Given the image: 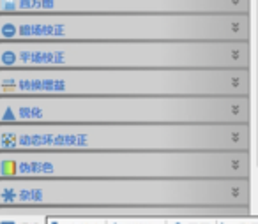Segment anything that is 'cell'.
<instances>
[{"instance_id":"obj_6","label":"cell","mask_w":258,"mask_h":224,"mask_svg":"<svg viewBox=\"0 0 258 224\" xmlns=\"http://www.w3.org/2000/svg\"><path fill=\"white\" fill-rule=\"evenodd\" d=\"M249 15H0V41H249Z\"/></svg>"},{"instance_id":"obj_5","label":"cell","mask_w":258,"mask_h":224,"mask_svg":"<svg viewBox=\"0 0 258 224\" xmlns=\"http://www.w3.org/2000/svg\"><path fill=\"white\" fill-rule=\"evenodd\" d=\"M249 41H0V69H249Z\"/></svg>"},{"instance_id":"obj_7","label":"cell","mask_w":258,"mask_h":224,"mask_svg":"<svg viewBox=\"0 0 258 224\" xmlns=\"http://www.w3.org/2000/svg\"><path fill=\"white\" fill-rule=\"evenodd\" d=\"M249 124H0V150H249Z\"/></svg>"},{"instance_id":"obj_4","label":"cell","mask_w":258,"mask_h":224,"mask_svg":"<svg viewBox=\"0 0 258 224\" xmlns=\"http://www.w3.org/2000/svg\"><path fill=\"white\" fill-rule=\"evenodd\" d=\"M249 96H0V124H249Z\"/></svg>"},{"instance_id":"obj_8","label":"cell","mask_w":258,"mask_h":224,"mask_svg":"<svg viewBox=\"0 0 258 224\" xmlns=\"http://www.w3.org/2000/svg\"><path fill=\"white\" fill-rule=\"evenodd\" d=\"M249 205H51L0 206V222L57 219H239Z\"/></svg>"},{"instance_id":"obj_1","label":"cell","mask_w":258,"mask_h":224,"mask_svg":"<svg viewBox=\"0 0 258 224\" xmlns=\"http://www.w3.org/2000/svg\"><path fill=\"white\" fill-rule=\"evenodd\" d=\"M249 177L0 178V206L249 205Z\"/></svg>"},{"instance_id":"obj_3","label":"cell","mask_w":258,"mask_h":224,"mask_svg":"<svg viewBox=\"0 0 258 224\" xmlns=\"http://www.w3.org/2000/svg\"><path fill=\"white\" fill-rule=\"evenodd\" d=\"M249 150H0V178L249 177Z\"/></svg>"},{"instance_id":"obj_9","label":"cell","mask_w":258,"mask_h":224,"mask_svg":"<svg viewBox=\"0 0 258 224\" xmlns=\"http://www.w3.org/2000/svg\"><path fill=\"white\" fill-rule=\"evenodd\" d=\"M251 0H0V15L64 13H186L249 15Z\"/></svg>"},{"instance_id":"obj_2","label":"cell","mask_w":258,"mask_h":224,"mask_svg":"<svg viewBox=\"0 0 258 224\" xmlns=\"http://www.w3.org/2000/svg\"><path fill=\"white\" fill-rule=\"evenodd\" d=\"M249 69H0V96H249Z\"/></svg>"}]
</instances>
